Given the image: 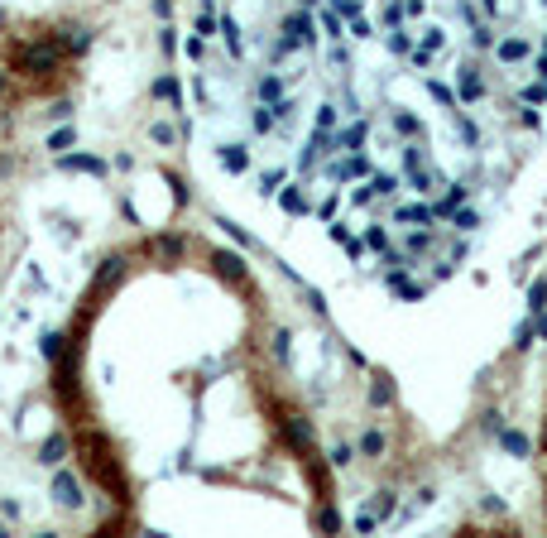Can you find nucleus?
I'll return each instance as SVG.
<instances>
[{
    "label": "nucleus",
    "instance_id": "f257e3e1",
    "mask_svg": "<svg viewBox=\"0 0 547 538\" xmlns=\"http://www.w3.org/2000/svg\"><path fill=\"white\" fill-rule=\"evenodd\" d=\"M524 53L519 0H188L212 159L394 289L466 269L500 212Z\"/></svg>",
    "mask_w": 547,
    "mask_h": 538
},
{
    "label": "nucleus",
    "instance_id": "f03ea898",
    "mask_svg": "<svg viewBox=\"0 0 547 538\" xmlns=\"http://www.w3.org/2000/svg\"><path fill=\"white\" fill-rule=\"evenodd\" d=\"M48 399L106 534H341V457L284 303L197 221L140 231L77 289Z\"/></svg>",
    "mask_w": 547,
    "mask_h": 538
},
{
    "label": "nucleus",
    "instance_id": "7ed1b4c3",
    "mask_svg": "<svg viewBox=\"0 0 547 538\" xmlns=\"http://www.w3.org/2000/svg\"><path fill=\"white\" fill-rule=\"evenodd\" d=\"M533 486H538V524L547 529V366L538 390V423H533Z\"/></svg>",
    "mask_w": 547,
    "mask_h": 538
}]
</instances>
